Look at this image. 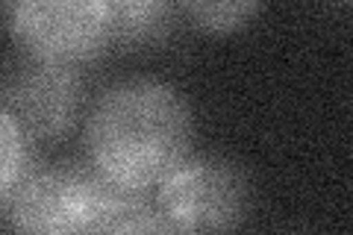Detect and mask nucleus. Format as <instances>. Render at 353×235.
Returning <instances> with one entry per match:
<instances>
[{"label": "nucleus", "mask_w": 353, "mask_h": 235, "mask_svg": "<svg viewBox=\"0 0 353 235\" xmlns=\"http://www.w3.org/2000/svg\"><path fill=\"white\" fill-rule=\"evenodd\" d=\"M124 194L92 165L59 162L39 167L15 192L3 223L9 235H92Z\"/></svg>", "instance_id": "f03ea898"}, {"label": "nucleus", "mask_w": 353, "mask_h": 235, "mask_svg": "<svg viewBox=\"0 0 353 235\" xmlns=\"http://www.w3.org/2000/svg\"><path fill=\"white\" fill-rule=\"evenodd\" d=\"M153 203L180 235H236L250 212V183L236 162L192 156L157 185Z\"/></svg>", "instance_id": "7ed1b4c3"}, {"label": "nucleus", "mask_w": 353, "mask_h": 235, "mask_svg": "<svg viewBox=\"0 0 353 235\" xmlns=\"http://www.w3.org/2000/svg\"><path fill=\"white\" fill-rule=\"evenodd\" d=\"M92 235H180L148 194H124Z\"/></svg>", "instance_id": "6e6552de"}, {"label": "nucleus", "mask_w": 353, "mask_h": 235, "mask_svg": "<svg viewBox=\"0 0 353 235\" xmlns=\"http://www.w3.org/2000/svg\"><path fill=\"white\" fill-rule=\"evenodd\" d=\"M85 83L77 68L24 56L0 76V106L18 121L32 141L68 136L83 115Z\"/></svg>", "instance_id": "39448f33"}, {"label": "nucleus", "mask_w": 353, "mask_h": 235, "mask_svg": "<svg viewBox=\"0 0 353 235\" xmlns=\"http://www.w3.org/2000/svg\"><path fill=\"white\" fill-rule=\"evenodd\" d=\"M36 171V141L0 106V218L6 215L15 192Z\"/></svg>", "instance_id": "0eeeda50"}, {"label": "nucleus", "mask_w": 353, "mask_h": 235, "mask_svg": "<svg viewBox=\"0 0 353 235\" xmlns=\"http://www.w3.org/2000/svg\"><path fill=\"white\" fill-rule=\"evenodd\" d=\"M194 121L185 97L162 80L109 85L85 115V162L121 192L148 194L189 159Z\"/></svg>", "instance_id": "f257e3e1"}, {"label": "nucleus", "mask_w": 353, "mask_h": 235, "mask_svg": "<svg viewBox=\"0 0 353 235\" xmlns=\"http://www.w3.org/2000/svg\"><path fill=\"white\" fill-rule=\"evenodd\" d=\"M109 27L112 48H157L180 27V6L162 0H109Z\"/></svg>", "instance_id": "423d86ee"}, {"label": "nucleus", "mask_w": 353, "mask_h": 235, "mask_svg": "<svg viewBox=\"0 0 353 235\" xmlns=\"http://www.w3.org/2000/svg\"><path fill=\"white\" fill-rule=\"evenodd\" d=\"M201 30L209 32H230L245 27L248 21L259 12V3L253 0H224V3H185L180 6Z\"/></svg>", "instance_id": "1a4fd4ad"}, {"label": "nucleus", "mask_w": 353, "mask_h": 235, "mask_svg": "<svg viewBox=\"0 0 353 235\" xmlns=\"http://www.w3.org/2000/svg\"><path fill=\"white\" fill-rule=\"evenodd\" d=\"M6 24L24 56L65 68L112 48L109 0H18L6 6Z\"/></svg>", "instance_id": "20e7f679"}]
</instances>
